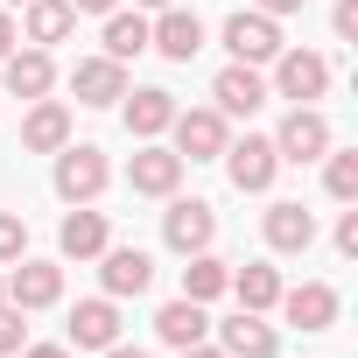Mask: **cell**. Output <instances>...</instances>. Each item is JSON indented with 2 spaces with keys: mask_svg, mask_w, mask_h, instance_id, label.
I'll return each instance as SVG.
<instances>
[{
  "mask_svg": "<svg viewBox=\"0 0 358 358\" xmlns=\"http://www.w3.org/2000/svg\"><path fill=\"white\" fill-rule=\"evenodd\" d=\"M22 358H71V344H29Z\"/></svg>",
  "mask_w": 358,
  "mask_h": 358,
  "instance_id": "cell-33",
  "label": "cell"
},
{
  "mask_svg": "<svg viewBox=\"0 0 358 358\" xmlns=\"http://www.w3.org/2000/svg\"><path fill=\"white\" fill-rule=\"evenodd\" d=\"M57 295H64V267H50V260H22L8 274V302L15 309H50Z\"/></svg>",
  "mask_w": 358,
  "mask_h": 358,
  "instance_id": "cell-15",
  "label": "cell"
},
{
  "mask_svg": "<svg viewBox=\"0 0 358 358\" xmlns=\"http://www.w3.org/2000/svg\"><path fill=\"white\" fill-rule=\"evenodd\" d=\"M141 8H176V0H141Z\"/></svg>",
  "mask_w": 358,
  "mask_h": 358,
  "instance_id": "cell-38",
  "label": "cell"
},
{
  "mask_svg": "<svg viewBox=\"0 0 358 358\" xmlns=\"http://www.w3.org/2000/svg\"><path fill=\"white\" fill-rule=\"evenodd\" d=\"M0 64H8V92H15V99H50V85H57L50 50H8Z\"/></svg>",
  "mask_w": 358,
  "mask_h": 358,
  "instance_id": "cell-18",
  "label": "cell"
},
{
  "mask_svg": "<svg viewBox=\"0 0 358 358\" xmlns=\"http://www.w3.org/2000/svg\"><path fill=\"white\" fill-rule=\"evenodd\" d=\"M274 155H281V162H316V155H330V120H323L316 106H295V113L281 120V134H274Z\"/></svg>",
  "mask_w": 358,
  "mask_h": 358,
  "instance_id": "cell-6",
  "label": "cell"
},
{
  "mask_svg": "<svg viewBox=\"0 0 358 358\" xmlns=\"http://www.w3.org/2000/svg\"><path fill=\"white\" fill-rule=\"evenodd\" d=\"M337 43H358V0H337V15H330Z\"/></svg>",
  "mask_w": 358,
  "mask_h": 358,
  "instance_id": "cell-30",
  "label": "cell"
},
{
  "mask_svg": "<svg viewBox=\"0 0 358 358\" xmlns=\"http://www.w3.org/2000/svg\"><path fill=\"white\" fill-rule=\"evenodd\" d=\"M64 141H71V106L36 99V106H29V120H22V148H29V155H57Z\"/></svg>",
  "mask_w": 358,
  "mask_h": 358,
  "instance_id": "cell-16",
  "label": "cell"
},
{
  "mask_svg": "<svg viewBox=\"0 0 358 358\" xmlns=\"http://www.w3.org/2000/svg\"><path fill=\"white\" fill-rule=\"evenodd\" d=\"M71 92H78V106H120V99H127V64H113V57H78V64H71Z\"/></svg>",
  "mask_w": 358,
  "mask_h": 358,
  "instance_id": "cell-8",
  "label": "cell"
},
{
  "mask_svg": "<svg viewBox=\"0 0 358 358\" xmlns=\"http://www.w3.org/2000/svg\"><path fill=\"white\" fill-rule=\"evenodd\" d=\"M71 8H78V15H113L120 0H71Z\"/></svg>",
  "mask_w": 358,
  "mask_h": 358,
  "instance_id": "cell-34",
  "label": "cell"
},
{
  "mask_svg": "<svg viewBox=\"0 0 358 358\" xmlns=\"http://www.w3.org/2000/svg\"><path fill=\"white\" fill-rule=\"evenodd\" d=\"M183 358H225L218 344H183Z\"/></svg>",
  "mask_w": 358,
  "mask_h": 358,
  "instance_id": "cell-36",
  "label": "cell"
},
{
  "mask_svg": "<svg viewBox=\"0 0 358 358\" xmlns=\"http://www.w3.org/2000/svg\"><path fill=\"white\" fill-rule=\"evenodd\" d=\"M15 43H22V36H15V22H8V15H0V57H8Z\"/></svg>",
  "mask_w": 358,
  "mask_h": 358,
  "instance_id": "cell-35",
  "label": "cell"
},
{
  "mask_svg": "<svg viewBox=\"0 0 358 358\" xmlns=\"http://www.w3.org/2000/svg\"><path fill=\"white\" fill-rule=\"evenodd\" d=\"M15 8H29V0H15Z\"/></svg>",
  "mask_w": 358,
  "mask_h": 358,
  "instance_id": "cell-40",
  "label": "cell"
},
{
  "mask_svg": "<svg viewBox=\"0 0 358 358\" xmlns=\"http://www.w3.org/2000/svg\"><path fill=\"white\" fill-rule=\"evenodd\" d=\"M71 29H78V8H71V0H29V43H36V50L64 43Z\"/></svg>",
  "mask_w": 358,
  "mask_h": 358,
  "instance_id": "cell-23",
  "label": "cell"
},
{
  "mask_svg": "<svg viewBox=\"0 0 358 358\" xmlns=\"http://www.w3.org/2000/svg\"><path fill=\"white\" fill-rule=\"evenodd\" d=\"M211 99H218V113H232V120H253L274 92H267V78L253 71V64H225L218 71V85H211Z\"/></svg>",
  "mask_w": 358,
  "mask_h": 358,
  "instance_id": "cell-9",
  "label": "cell"
},
{
  "mask_svg": "<svg viewBox=\"0 0 358 358\" xmlns=\"http://www.w3.org/2000/svg\"><path fill=\"white\" fill-rule=\"evenodd\" d=\"M22 253H29V218L22 211H0V267L22 260Z\"/></svg>",
  "mask_w": 358,
  "mask_h": 358,
  "instance_id": "cell-28",
  "label": "cell"
},
{
  "mask_svg": "<svg viewBox=\"0 0 358 358\" xmlns=\"http://www.w3.org/2000/svg\"><path fill=\"white\" fill-rule=\"evenodd\" d=\"M176 155L183 162H218L225 155V113L218 106H197V113H176Z\"/></svg>",
  "mask_w": 358,
  "mask_h": 358,
  "instance_id": "cell-4",
  "label": "cell"
},
{
  "mask_svg": "<svg viewBox=\"0 0 358 358\" xmlns=\"http://www.w3.org/2000/svg\"><path fill=\"white\" fill-rule=\"evenodd\" d=\"M169 120H176V99H169L162 85H148V92H134V99H127V134H134V141L169 134Z\"/></svg>",
  "mask_w": 358,
  "mask_h": 358,
  "instance_id": "cell-21",
  "label": "cell"
},
{
  "mask_svg": "<svg viewBox=\"0 0 358 358\" xmlns=\"http://www.w3.org/2000/svg\"><path fill=\"white\" fill-rule=\"evenodd\" d=\"M106 344H120V309L113 295H92L71 309V351H106Z\"/></svg>",
  "mask_w": 358,
  "mask_h": 358,
  "instance_id": "cell-14",
  "label": "cell"
},
{
  "mask_svg": "<svg viewBox=\"0 0 358 358\" xmlns=\"http://www.w3.org/2000/svg\"><path fill=\"white\" fill-rule=\"evenodd\" d=\"M232 295H239V309H274V302H281V274H274L267 260H253V267L232 274Z\"/></svg>",
  "mask_w": 358,
  "mask_h": 358,
  "instance_id": "cell-25",
  "label": "cell"
},
{
  "mask_svg": "<svg viewBox=\"0 0 358 358\" xmlns=\"http://www.w3.org/2000/svg\"><path fill=\"white\" fill-rule=\"evenodd\" d=\"M99 190H106V155L64 141V148H57V197H64V204H92Z\"/></svg>",
  "mask_w": 358,
  "mask_h": 358,
  "instance_id": "cell-2",
  "label": "cell"
},
{
  "mask_svg": "<svg viewBox=\"0 0 358 358\" xmlns=\"http://www.w3.org/2000/svg\"><path fill=\"white\" fill-rule=\"evenodd\" d=\"M337 253H344V260H358V211H344V218H337Z\"/></svg>",
  "mask_w": 358,
  "mask_h": 358,
  "instance_id": "cell-31",
  "label": "cell"
},
{
  "mask_svg": "<svg viewBox=\"0 0 358 358\" xmlns=\"http://www.w3.org/2000/svg\"><path fill=\"white\" fill-rule=\"evenodd\" d=\"M302 8H309V0H260V15H274V22L281 15H302Z\"/></svg>",
  "mask_w": 358,
  "mask_h": 358,
  "instance_id": "cell-32",
  "label": "cell"
},
{
  "mask_svg": "<svg viewBox=\"0 0 358 358\" xmlns=\"http://www.w3.org/2000/svg\"><path fill=\"white\" fill-rule=\"evenodd\" d=\"M225 50H232V64H274L281 57V29H274V15H232L225 22Z\"/></svg>",
  "mask_w": 358,
  "mask_h": 358,
  "instance_id": "cell-5",
  "label": "cell"
},
{
  "mask_svg": "<svg viewBox=\"0 0 358 358\" xmlns=\"http://www.w3.org/2000/svg\"><path fill=\"white\" fill-rule=\"evenodd\" d=\"M15 351H22V309L0 302V358H15Z\"/></svg>",
  "mask_w": 358,
  "mask_h": 358,
  "instance_id": "cell-29",
  "label": "cell"
},
{
  "mask_svg": "<svg viewBox=\"0 0 358 358\" xmlns=\"http://www.w3.org/2000/svg\"><path fill=\"white\" fill-rule=\"evenodd\" d=\"M106 358H148V351H134V344H106Z\"/></svg>",
  "mask_w": 358,
  "mask_h": 358,
  "instance_id": "cell-37",
  "label": "cell"
},
{
  "mask_svg": "<svg viewBox=\"0 0 358 358\" xmlns=\"http://www.w3.org/2000/svg\"><path fill=\"white\" fill-rule=\"evenodd\" d=\"M281 316H288L295 330H330V323H337V288H330V281L281 288Z\"/></svg>",
  "mask_w": 358,
  "mask_h": 358,
  "instance_id": "cell-13",
  "label": "cell"
},
{
  "mask_svg": "<svg viewBox=\"0 0 358 358\" xmlns=\"http://www.w3.org/2000/svg\"><path fill=\"white\" fill-rule=\"evenodd\" d=\"M267 246L274 253H309L316 246V218L302 204H267Z\"/></svg>",
  "mask_w": 358,
  "mask_h": 358,
  "instance_id": "cell-20",
  "label": "cell"
},
{
  "mask_svg": "<svg viewBox=\"0 0 358 358\" xmlns=\"http://www.w3.org/2000/svg\"><path fill=\"white\" fill-rule=\"evenodd\" d=\"M148 50H162L169 64H190V57L204 50V22H197L190 8H162V22L148 29Z\"/></svg>",
  "mask_w": 358,
  "mask_h": 358,
  "instance_id": "cell-11",
  "label": "cell"
},
{
  "mask_svg": "<svg viewBox=\"0 0 358 358\" xmlns=\"http://www.w3.org/2000/svg\"><path fill=\"white\" fill-rule=\"evenodd\" d=\"M204 330H211V316H204V302H190V295H176V302H162V316H155V337L162 344H204Z\"/></svg>",
  "mask_w": 358,
  "mask_h": 358,
  "instance_id": "cell-19",
  "label": "cell"
},
{
  "mask_svg": "<svg viewBox=\"0 0 358 358\" xmlns=\"http://www.w3.org/2000/svg\"><path fill=\"white\" fill-rule=\"evenodd\" d=\"M162 239L176 246V253H211V239H218V211L204 204V197H169V211H162Z\"/></svg>",
  "mask_w": 358,
  "mask_h": 358,
  "instance_id": "cell-1",
  "label": "cell"
},
{
  "mask_svg": "<svg viewBox=\"0 0 358 358\" xmlns=\"http://www.w3.org/2000/svg\"><path fill=\"white\" fill-rule=\"evenodd\" d=\"M225 176L239 190H267L274 176H281V155H274V141H260V134H246V141H225Z\"/></svg>",
  "mask_w": 358,
  "mask_h": 358,
  "instance_id": "cell-7",
  "label": "cell"
},
{
  "mask_svg": "<svg viewBox=\"0 0 358 358\" xmlns=\"http://www.w3.org/2000/svg\"><path fill=\"white\" fill-rule=\"evenodd\" d=\"M57 246H64V260H99L106 253V211H71L64 218V232H57Z\"/></svg>",
  "mask_w": 358,
  "mask_h": 358,
  "instance_id": "cell-22",
  "label": "cell"
},
{
  "mask_svg": "<svg viewBox=\"0 0 358 358\" xmlns=\"http://www.w3.org/2000/svg\"><path fill=\"white\" fill-rule=\"evenodd\" d=\"M323 190L337 204H358V148H330V169H323Z\"/></svg>",
  "mask_w": 358,
  "mask_h": 358,
  "instance_id": "cell-27",
  "label": "cell"
},
{
  "mask_svg": "<svg viewBox=\"0 0 358 358\" xmlns=\"http://www.w3.org/2000/svg\"><path fill=\"white\" fill-rule=\"evenodd\" d=\"M127 183H134L141 197H176V183H183V155L148 141V148L134 155V169H127Z\"/></svg>",
  "mask_w": 358,
  "mask_h": 358,
  "instance_id": "cell-12",
  "label": "cell"
},
{
  "mask_svg": "<svg viewBox=\"0 0 358 358\" xmlns=\"http://www.w3.org/2000/svg\"><path fill=\"white\" fill-rule=\"evenodd\" d=\"M225 288H232V267L211 260V253H190V267H183V295H190V302H218Z\"/></svg>",
  "mask_w": 358,
  "mask_h": 358,
  "instance_id": "cell-24",
  "label": "cell"
},
{
  "mask_svg": "<svg viewBox=\"0 0 358 358\" xmlns=\"http://www.w3.org/2000/svg\"><path fill=\"white\" fill-rule=\"evenodd\" d=\"M218 337H225V344H218L225 358H274V351H281V337H274V323H260V309H239Z\"/></svg>",
  "mask_w": 358,
  "mask_h": 358,
  "instance_id": "cell-17",
  "label": "cell"
},
{
  "mask_svg": "<svg viewBox=\"0 0 358 358\" xmlns=\"http://www.w3.org/2000/svg\"><path fill=\"white\" fill-rule=\"evenodd\" d=\"M0 302H8V281H0Z\"/></svg>",
  "mask_w": 358,
  "mask_h": 358,
  "instance_id": "cell-39",
  "label": "cell"
},
{
  "mask_svg": "<svg viewBox=\"0 0 358 358\" xmlns=\"http://www.w3.org/2000/svg\"><path fill=\"white\" fill-rule=\"evenodd\" d=\"M274 92L295 99V106H309V99L330 92V64H323L316 50H281V57H274Z\"/></svg>",
  "mask_w": 358,
  "mask_h": 358,
  "instance_id": "cell-3",
  "label": "cell"
},
{
  "mask_svg": "<svg viewBox=\"0 0 358 358\" xmlns=\"http://www.w3.org/2000/svg\"><path fill=\"white\" fill-rule=\"evenodd\" d=\"M141 50H148V22L113 8V15H106V57H113V64H127V57H141Z\"/></svg>",
  "mask_w": 358,
  "mask_h": 358,
  "instance_id": "cell-26",
  "label": "cell"
},
{
  "mask_svg": "<svg viewBox=\"0 0 358 358\" xmlns=\"http://www.w3.org/2000/svg\"><path fill=\"white\" fill-rule=\"evenodd\" d=\"M99 281H106L113 302H120V295H148V288H155V260H148L141 246H106V253H99Z\"/></svg>",
  "mask_w": 358,
  "mask_h": 358,
  "instance_id": "cell-10",
  "label": "cell"
}]
</instances>
